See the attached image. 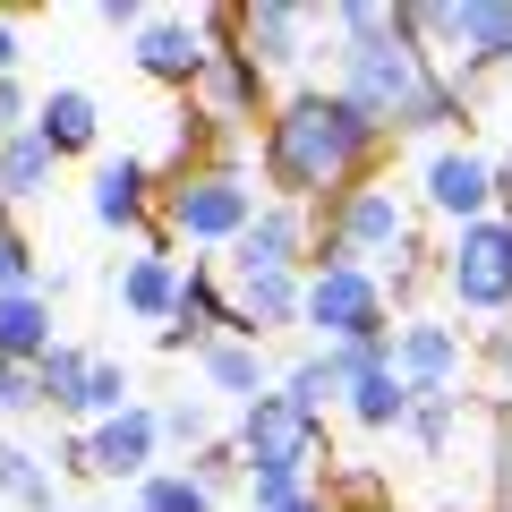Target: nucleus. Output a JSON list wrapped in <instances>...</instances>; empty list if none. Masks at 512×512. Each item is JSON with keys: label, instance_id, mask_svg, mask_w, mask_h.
I'll return each mask as SVG.
<instances>
[{"label": "nucleus", "instance_id": "obj_29", "mask_svg": "<svg viewBox=\"0 0 512 512\" xmlns=\"http://www.w3.org/2000/svg\"><path fill=\"white\" fill-rule=\"evenodd\" d=\"M487 384H495V393H512V316H504V325H487Z\"/></svg>", "mask_w": 512, "mask_h": 512}, {"label": "nucleus", "instance_id": "obj_21", "mask_svg": "<svg viewBox=\"0 0 512 512\" xmlns=\"http://www.w3.org/2000/svg\"><path fill=\"white\" fill-rule=\"evenodd\" d=\"M52 163L60 154L43 146L35 128H18V137L0 146V197H43V188H52Z\"/></svg>", "mask_w": 512, "mask_h": 512}, {"label": "nucleus", "instance_id": "obj_7", "mask_svg": "<svg viewBox=\"0 0 512 512\" xmlns=\"http://www.w3.org/2000/svg\"><path fill=\"white\" fill-rule=\"evenodd\" d=\"M239 444H248V470H308L325 444V419H308L291 393H256L239 419Z\"/></svg>", "mask_w": 512, "mask_h": 512}, {"label": "nucleus", "instance_id": "obj_18", "mask_svg": "<svg viewBox=\"0 0 512 512\" xmlns=\"http://www.w3.org/2000/svg\"><path fill=\"white\" fill-rule=\"evenodd\" d=\"M94 222H103V231H137V222H146V163H137V154H120V163L94 171Z\"/></svg>", "mask_w": 512, "mask_h": 512}, {"label": "nucleus", "instance_id": "obj_9", "mask_svg": "<svg viewBox=\"0 0 512 512\" xmlns=\"http://www.w3.org/2000/svg\"><path fill=\"white\" fill-rule=\"evenodd\" d=\"M393 376L410 384V402H436V393H453V384H461V333L436 325V316H410V325H393Z\"/></svg>", "mask_w": 512, "mask_h": 512}, {"label": "nucleus", "instance_id": "obj_16", "mask_svg": "<svg viewBox=\"0 0 512 512\" xmlns=\"http://www.w3.org/2000/svg\"><path fill=\"white\" fill-rule=\"evenodd\" d=\"M120 308H128V316H146V325H163V316L180 308V256H163V248L128 256V274H120Z\"/></svg>", "mask_w": 512, "mask_h": 512}, {"label": "nucleus", "instance_id": "obj_2", "mask_svg": "<svg viewBox=\"0 0 512 512\" xmlns=\"http://www.w3.org/2000/svg\"><path fill=\"white\" fill-rule=\"evenodd\" d=\"M427 86H436V77H427V52L393 26V35L350 43V52H342V86H333V94H342L367 128H402L410 111L427 103Z\"/></svg>", "mask_w": 512, "mask_h": 512}, {"label": "nucleus", "instance_id": "obj_3", "mask_svg": "<svg viewBox=\"0 0 512 512\" xmlns=\"http://www.w3.org/2000/svg\"><path fill=\"white\" fill-rule=\"evenodd\" d=\"M325 239L333 256L325 265H393V274H410V256H419V239H410V205L393 180H367V188H342V205L325 214Z\"/></svg>", "mask_w": 512, "mask_h": 512}, {"label": "nucleus", "instance_id": "obj_1", "mask_svg": "<svg viewBox=\"0 0 512 512\" xmlns=\"http://www.w3.org/2000/svg\"><path fill=\"white\" fill-rule=\"evenodd\" d=\"M376 137H384V128H367L342 94H291V103L265 120V171H274L282 205H299V197L342 188L350 171L367 163Z\"/></svg>", "mask_w": 512, "mask_h": 512}, {"label": "nucleus", "instance_id": "obj_33", "mask_svg": "<svg viewBox=\"0 0 512 512\" xmlns=\"http://www.w3.org/2000/svg\"><path fill=\"white\" fill-rule=\"evenodd\" d=\"M282 512H333V504H325V495L308 487V495H299V504H282Z\"/></svg>", "mask_w": 512, "mask_h": 512}, {"label": "nucleus", "instance_id": "obj_25", "mask_svg": "<svg viewBox=\"0 0 512 512\" xmlns=\"http://www.w3.org/2000/svg\"><path fill=\"white\" fill-rule=\"evenodd\" d=\"M86 367H94L86 350H60V342H52V350L35 359V384H43V402H60V410H69V402H77V384H86Z\"/></svg>", "mask_w": 512, "mask_h": 512}, {"label": "nucleus", "instance_id": "obj_6", "mask_svg": "<svg viewBox=\"0 0 512 512\" xmlns=\"http://www.w3.org/2000/svg\"><path fill=\"white\" fill-rule=\"evenodd\" d=\"M163 214H171V231H188V239H239L256 222V188L239 180V163H205L163 197Z\"/></svg>", "mask_w": 512, "mask_h": 512}, {"label": "nucleus", "instance_id": "obj_32", "mask_svg": "<svg viewBox=\"0 0 512 512\" xmlns=\"http://www.w3.org/2000/svg\"><path fill=\"white\" fill-rule=\"evenodd\" d=\"M9 69H18V26L0 18V77H9Z\"/></svg>", "mask_w": 512, "mask_h": 512}, {"label": "nucleus", "instance_id": "obj_12", "mask_svg": "<svg viewBox=\"0 0 512 512\" xmlns=\"http://www.w3.org/2000/svg\"><path fill=\"white\" fill-rule=\"evenodd\" d=\"M299 248H308V214L299 205H265L231 239V274H299Z\"/></svg>", "mask_w": 512, "mask_h": 512}, {"label": "nucleus", "instance_id": "obj_30", "mask_svg": "<svg viewBox=\"0 0 512 512\" xmlns=\"http://www.w3.org/2000/svg\"><path fill=\"white\" fill-rule=\"evenodd\" d=\"M26 402H43L35 367H9V359H0V410H26Z\"/></svg>", "mask_w": 512, "mask_h": 512}, {"label": "nucleus", "instance_id": "obj_17", "mask_svg": "<svg viewBox=\"0 0 512 512\" xmlns=\"http://www.w3.org/2000/svg\"><path fill=\"white\" fill-rule=\"evenodd\" d=\"M43 350H52V299L43 291H0V359L35 367Z\"/></svg>", "mask_w": 512, "mask_h": 512}, {"label": "nucleus", "instance_id": "obj_5", "mask_svg": "<svg viewBox=\"0 0 512 512\" xmlns=\"http://www.w3.org/2000/svg\"><path fill=\"white\" fill-rule=\"evenodd\" d=\"M444 291H453L470 316L512 308V214H487V222H470V231L453 239V256H444Z\"/></svg>", "mask_w": 512, "mask_h": 512}, {"label": "nucleus", "instance_id": "obj_23", "mask_svg": "<svg viewBox=\"0 0 512 512\" xmlns=\"http://www.w3.org/2000/svg\"><path fill=\"white\" fill-rule=\"evenodd\" d=\"M77 419H94V427H103V419H120V410H128V367H111V359H94L86 367V384H77Z\"/></svg>", "mask_w": 512, "mask_h": 512}, {"label": "nucleus", "instance_id": "obj_20", "mask_svg": "<svg viewBox=\"0 0 512 512\" xmlns=\"http://www.w3.org/2000/svg\"><path fill=\"white\" fill-rule=\"evenodd\" d=\"M197 367H205V384L239 393V402H256V393H265V359H256L248 333H231V342H205V350H197Z\"/></svg>", "mask_w": 512, "mask_h": 512}, {"label": "nucleus", "instance_id": "obj_11", "mask_svg": "<svg viewBox=\"0 0 512 512\" xmlns=\"http://www.w3.org/2000/svg\"><path fill=\"white\" fill-rule=\"evenodd\" d=\"M239 18V60L248 69H291V60H308L299 43H308L316 9H291V0H248V9H231Z\"/></svg>", "mask_w": 512, "mask_h": 512}, {"label": "nucleus", "instance_id": "obj_26", "mask_svg": "<svg viewBox=\"0 0 512 512\" xmlns=\"http://www.w3.org/2000/svg\"><path fill=\"white\" fill-rule=\"evenodd\" d=\"M0 495H18V504L52 512V478H43L35 453H18V444H0Z\"/></svg>", "mask_w": 512, "mask_h": 512}, {"label": "nucleus", "instance_id": "obj_14", "mask_svg": "<svg viewBox=\"0 0 512 512\" xmlns=\"http://www.w3.org/2000/svg\"><path fill=\"white\" fill-rule=\"evenodd\" d=\"M299 291L308 282L299 274H239V291H231V333H274V325H299Z\"/></svg>", "mask_w": 512, "mask_h": 512}, {"label": "nucleus", "instance_id": "obj_19", "mask_svg": "<svg viewBox=\"0 0 512 512\" xmlns=\"http://www.w3.org/2000/svg\"><path fill=\"white\" fill-rule=\"evenodd\" d=\"M197 94H205V120H214V128L256 120V69H248L239 52H214V69L197 77Z\"/></svg>", "mask_w": 512, "mask_h": 512}, {"label": "nucleus", "instance_id": "obj_24", "mask_svg": "<svg viewBox=\"0 0 512 512\" xmlns=\"http://www.w3.org/2000/svg\"><path fill=\"white\" fill-rule=\"evenodd\" d=\"M171 316H180V325L205 342V333H222V325H231V299L214 291V274H180V308H171Z\"/></svg>", "mask_w": 512, "mask_h": 512}, {"label": "nucleus", "instance_id": "obj_34", "mask_svg": "<svg viewBox=\"0 0 512 512\" xmlns=\"http://www.w3.org/2000/svg\"><path fill=\"white\" fill-rule=\"evenodd\" d=\"M495 180H504V188H512V163H495Z\"/></svg>", "mask_w": 512, "mask_h": 512}, {"label": "nucleus", "instance_id": "obj_4", "mask_svg": "<svg viewBox=\"0 0 512 512\" xmlns=\"http://www.w3.org/2000/svg\"><path fill=\"white\" fill-rule=\"evenodd\" d=\"M299 316L325 333L333 350H359V342H384V282L367 265H316V282L299 291Z\"/></svg>", "mask_w": 512, "mask_h": 512}, {"label": "nucleus", "instance_id": "obj_22", "mask_svg": "<svg viewBox=\"0 0 512 512\" xmlns=\"http://www.w3.org/2000/svg\"><path fill=\"white\" fill-rule=\"evenodd\" d=\"M137 512H214V487L197 470H154L137 487Z\"/></svg>", "mask_w": 512, "mask_h": 512}, {"label": "nucleus", "instance_id": "obj_27", "mask_svg": "<svg viewBox=\"0 0 512 512\" xmlns=\"http://www.w3.org/2000/svg\"><path fill=\"white\" fill-rule=\"evenodd\" d=\"M154 427H163L171 444H205V436H214V410H205V402H171V410H154Z\"/></svg>", "mask_w": 512, "mask_h": 512}, {"label": "nucleus", "instance_id": "obj_15", "mask_svg": "<svg viewBox=\"0 0 512 512\" xmlns=\"http://www.w3.org/2000/svg\"><path fill=\"white\" fill-rule=\"evenodd\" d=\"M94 128H103V111H94L86 86H52V94L35 103V137H43L52 154H86V146H94Z\"/></svg>", "mask_w": 512, "mask_h": 512}, {"label": "nucleus", "instance_id": "obj_28", "mask_svg": "<svg viewBox=\"0 0 512 512\" xmlns=\"http://www.w3.org/2000/svg\"><path fill=\"white\" fill-rule=\"evenodd\" d=\"M0 291H35V248L0 222Z\"/></svg>", "mask_w": 512, "mask_h": 512}, {"label": "nucleus", "instance_id": "obj_8", "mask_svg": "<svg viewBox=\"0 0 512 512\" xmlns=\"http://www.w3.org/2000/svg\"><path fill=\"white\" fill-rule=\"evenodd\" d=\"M231 18V9H197V18H146L137 26V69L163 77V86H197L205 69H214V26Z\"/></svg>", "mask_w": 512, "mask_h": 512}, {"label": "nucleus", "instance_id": "obj_10", "mask_svg": "<svg viewBox=\"0 0 512 512\" xmlns=\"http://www.w3.org/2000/svg\"><path fill=\"white\" fill-rule=\"evenodd\" d=\"M504 197V180H495V163L478 146H444V154H427V205H436L444 222H487V205Z\"/></svg>", "mask_w": 512, "mask_h": 512}, {"label": "nucleus", "instance_id": "obj_31", "mask_svg": "<svg viewBox=\"0 0 512 512\" xmlns=\"http://www.w3.org/2000/svg\"><path fill=\"white\" fill-rule=\"evenodd\" d=\"M18 128H35V120H26V86H18V77H0V146H9Z\"/></svg>", "mask_w": 512, "mask_h": 512}, {"label": "nucleus", "instance_id": "obj_13", "mask_svg": "<svg viewBox=\"0 0 512 512\" xmlns=\"http://www.w3.org/2000/svg\"><path fill=\"white\" fill-rule=\"evenodd\" d=\"M154 444H163L154 410L128 402L120 419H103V427L86 436V470H103V478H154Z\"/></svg>", "mask_w": 512, "mask_h": 512}]
</instances>
